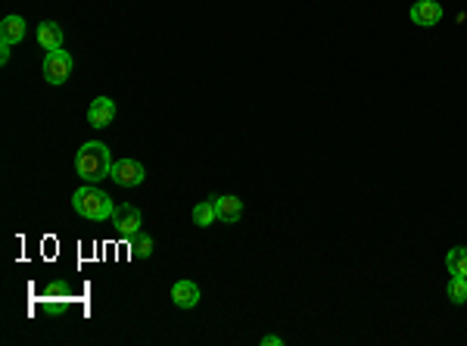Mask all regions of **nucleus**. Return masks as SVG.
<instances>
[{"instance_id": "15", "label": "nucleus", "mask_w": 467, "mask_h": 346, "mask_svg": "<svg viewBox=\"0 0 467 346\" xmlns=\"http://www.w3.org/2000/svg\"><path fill=\"white\" fill-rule=\"evenodd\" d=\"M153 237L150 234H134L131 237V253H134V259H150L153 256Z\"/></svg>"}, {"instance_id": "16", "label": "nucleus", "mask_w": 467, "mask_h": 346, "mask_svg": "<svg viewBox=\"0 0 467 346\" xmlns=\"http://www.w3.org/2000/svg\"><path fill=\"white\" fill-rule=\"evenodd\" d=\"M262 346H284V337H277V334H265V337H262Z\"/></svg>"}, {"instance_id": "17", "label": "nucleus", "mask_w": 467, "mask_h": 346, "mask_svg": "<svg viewBox=\"0 0 467 346\" xmlns=\"http://www.w3.org/2000/svg\"><path fill=\"white\" fill-rule=\"evenodd\" d=\"M10 47L13 44H4V41H0V63H10Z\"/></svg>"}, {"instance_id": "5", "label": "nucleus", "mask_w": 467, "mask_h": 346, "mask_svg": "<svg viewBox=\"0 0 467 346\" xmlns=\"http://www.w3.org/2000/svg\"><path fill=\"white\" fill-rule=\"evenodd\" d=\"M110 178L119 187H138V184H143L147 172H143V165L138 160H116L110 169Z\"/></svg>"}, {"instance_id": "14", "label": "nucleus", "mask_w": 467, "mask_h": 346, "mask_svg": "<svg viewBox=\"0 0 467 346\" xmlns=\"http://www.w3.org/2000/svg\"><path fill=\"white\" fill-rule=\"evenodd\" d=\"M445 293H449V300L455 302V306H464V302H467V278L452 275L449 287H445Z\"/></svg>"}, {"instance_id": "10", "label": "nucleus", "mask_w": 467, "mask_h": 346, "mask_svg": "<svg viewBox=\"0 0 467 346\" xmlns=\"http://www.w3.org/2000/svg\"><path fill=\"white\" fill-rule=\"evenodd\" d=\"M38 44L41 50H60L63 47V28L53 23V19H47V23H41L38 25Z\"/></svg>"}, {"instance_id": "2", "label": "nucleus", "mask_w": 467, "mask_h": 346, "mask_svg": "<svg viewBox=\"0 0 467 346\" xmlns=\"http://www.w3.org/2000/svg\"><path fill=\"white\" fill-rule=\"evenodd\" d=\"M72 209H75L81 219H88V222H106V219H112V212H116L110 193L100 191L97 184L78 187V191L72 193Z\"/></svg>"}, {"instance_id": "3", "label": "nucleus", "mask_w": 467, "mask_h": 346, "mask_svg": "<svg viewBox=\"0 0 467 346\" xmlns=\"http://www.w3.org/2000/svg\"><path fill=\"white\" fill-rule=\"evenodd\" d=\"M72 69H75V60H72V53H66V50H50V53L44 56V78L50 84H66Z\"/></svg>"}, {"instance_id": "6", "label": "nucleus", "mask_w": 467, "mask_h": 346, "mask_svg": "<svg viewBox=\"0 0 467 346\" xmlns=\"http://www.w3.org/2000/svg\"><path fill=\"white\" fill-rule=\"evenodd\" d=\"M212 203H215V215H218V222H225V225H234V222L243 219V200L234 197V193L212 197Z\"/></svg>"}, {"instance_id": "11", "label": "nucleus", "mask_w": 467, "mask_h": 346, "mask_svg": "<svg viewBox=\"0 0 467 346\" xmlns=\"http://www.w3.org/2000/svg\"><path fill=\"white\" fill-rule=\"evenodd\" d=\"M25 38V19L22 16H6L0 23V41L4 44H19Z\"/></svg>"}, {"instance_id": "9", "label": "nucleus", "mask_w": 467, "mask_h": 346, "mask_svg": "<svg viewBox=\"0 0 467 346\" xmlns=\"http://www.w3.org/2000/svg\"><path fill=\"white\" fill-rule=\"evenodd\" d=\"M171 300H175L178 309H193L199 302V287L193 284V281H175L171 284Z\"/></svg>"}, {"instance_id": "8", "label": "nucleus", "mask_w": 467, "mask_h": 346, "mask_svg": "<svg viewBox=\"0 0 467 346\" xmlns=\"http://www.w3.org/2000/svg\"><path fill=\"white\" fill-rule=\"evenodd\" d=\"M442 19V6L436 4V0H418V4L412 6V23L421 25V28H430L436 25Z\"/></svg>"}, {"instance_id": "7", "label": "nucleus", "mask_w": 467, "mask_h": 346, "mask_svg": "<svg viewBox=\"0 0 467 346\" xmlns=\"http://www.w3.org/2000/svg\"><path fill=\"white\" fill-rule=\"evenodd\" d=\"M112 119H116V103H112L110 97H97L88 106V125L106 128V125H112Z\"/></svg>"}, {"instance_id": "1", "label": "nucleus", "mask_w": 467, "mask_h": 346, "mask_svg": "<svg viewBox=\"0 0 467 346\" xmlns=\"http://www.w3.org/2000/svg\"><path fill=\"white\" fill-rule=\"evenodd\" d=\"M110 169H112V160H110V147L103 141H88L78 147L75 153V172L81 181L88 184H97L103 178H110Z\"/></svg>"}, {"instance_id": "12", "label": "nucleus", "mask_w": 467, "mask_h": 346, "mask_svg": "<svg viewBox=\"0 0 467 346\" xmlns=\"http://www.w3.org/2000/svg\"><path fill=\"white\" fill-rule=\"evenodd\" d=\"M445 269H449V275L467 278V247H452L445 256Z\"/></svg>"}, {"instance_id": "4", "label": "nucleus", "mask_w": 467, "mask_h": 346, "mask_svg": "<svg viewBox=\"0 0 467 346\" xmlns=\"http://www.w3.org/2000/svg\"><path fill=\"white\" fill-rule=\"evenodd\" d=\"M140 225H143V215H140L138 206L121 203L116 212H112V228H116L119 237H134V234H140Z\"/></svg>"}, {"instance_id": "13", "label": "nucleus", "mask_w": 467, "mask_h": 346, "mask_svg": "<svg viewBox=\"0 0 467 346\" xmlns=\"http://www.w3.org/2000/svg\"><path fill=\"white\" fill-rule=\"evenodd\" d=\"M218 222V215H215V203H212V197L209 200H203V203H197L193 206V225H199V228H209Z\"/></svg>"}]
</instances>
